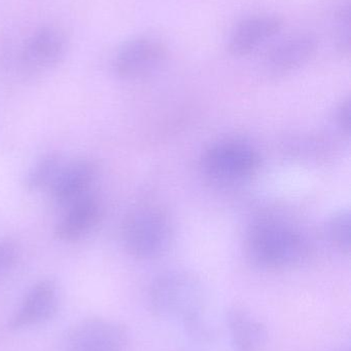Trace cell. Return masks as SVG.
<instances>
[{
  "instance_id": "6da1fadb",
  "label": "cell",
  "mask_w": 351,
  "mask_h": 351,
  "mask_svg": "<svg viewBox=\"0 0 351 351\" xmlns=\"http://www.w3.org/2000/svg\"><path fill=\"white\" fill-rule=\"evenodd\" d=\"M249 257L260 267L284 270L306 260L309 245L304 235L293 225L280 219H261L247 232Z\"/></svg>"
},
{
  "instance_id": "7a4b0ae2",
  "label": "cell",
  "mask_w": 351,
  "mask_h": 351,
  "mask_svg": "<svg viewBox=\"0 0 351 351\" xmlns=\"http://www.w3.org/2000/svg\"><path fill=\"white\" fill-rule=\"evenodd\" d=\"M148 304L159 319H174L181 325L210 311L203 285L183 270L164 272L156 278L150 285Z\"/></svg>"
},
{
  "instance_id": "3957f363",
  "label": "cell",
  "mask_w": 351,
  "mask_h": 351,
  "mask_svg": "<svg viewBox=\"0 0 351 351\" xmlns=\"http://www.w3.org/2000/svg\"><path fill=\"white\" fill-rule=\"evenodd\" d=\"M173 225L168 214L159 206L134 208L124 219L122 241L132 257L142 260L162 257L170 249Z\"/></svg>"
},
{
  "instance_id": "277c9868",
  "label": "cell",
  "mask_w": 351,
  "mask_h": 351,
  "mask_svg": "<svg viewBox=\"0 0 351 351\" xmlns=\"http://www.w3.org/2000/svg\"><path fill=\"white\" fill-rule=\"evenodd\" d=\"M260 166L257 150L242 141L226 140L210 146L202 158V168L220 182H239L255 174Z\"/></svg>"
},
{
  "instance_id": "5b68a950",
  "label": "cell",
  "mask_w": 351,
  "mask_h": 351,
  "mask_svg": "<svg viewBox=\"0 0 351 351\" xmlns=\"http://www.w3.org/2000/svg\"><path fill=\"white\" fill-rule=\"evenodd\" d=\"M127 343L126 328L119 322L104 317L78 322L65 337L68 351H124Z\"/></svg>"
},
{
  "instance_id": "8992f818",
  "label": "cell",
  "mask_w": 351,
  "mask_h": 351,
  "mask_svg": "<svg viewBox=\"0 0 351 351\" xmlns=\"http://www.w3.org/2000/svg\"><path fill=\"white\" fill-rule=\"evenodd\" d=\"M167 57V47L160 39L135 37L122 45L115 56V72L125 80L144 77L158 69Z\"/></svg>"
},
{
  "instance_id": "52a82bcc",
  "label": "cell",
  "mask_w": 351,
  "mask_h": 351,
  "mask_svg": "<svg viewBox=\"0 0 351 351\" xmlns=\"http://www.w3.org/2000/svg\"><path fill=\"white\" fill-rule=\"evenodd\" d=\"M59 307V292L55 282L43 280L27 292L12 315L10 329L14 331L36 327L55 317Z\"/></svg>"
},
{
  "instance_id": "ba28073f",
  "label": "cell",
  "mask_w": 351,
  "mask_h": 351,
  "mask_svg": "<svg viewBox=\"0 0 351 351\" xmlns=\"http://www.w3.org/2000/svg\"><path fill=\"white\" fill-rule=\"evenodd\" d=\"M284 28V21L275 16H253L238 23L229 37L228 49L233 56L245 57L275 37Z\"/></svg>"
},
{
  "instance_id": "9c48e42d",
  "label": "cell",
  "mask_w": 351,
  "mask_h": 351,
  "mask_svg": "<svg viewBox=\"0 0 351 351\" xmlns=\"http://www.w3.org/2000/svg\"><path fill=\"white\" fill-rule=\"evenodd\" d=\"M225 324L234 351H262L268 341L263 322L247 307L232 305L225 313Z\"/></svg>"
},
{
  "instance_id": "30bf717a",
  "label": "cell",
  "mask_w": 351,
  "mask_h": 351,
  "mask_svg": "<svg viewBox=\"0 0 351 351\" xmlns=\"http://www.w3.org/2000/svg\"><path fill=\"white\" fill-rule=\"evenodd\" d=\"M317 38L311 33H298L282 39L265 56V65L273 73L298 69L317 53Z\"/></svg>"
},
{
  "instance_id": "8fae6325",
  "label": "cell",
  "mask_w": 351,
  "mask_h": 351,
  "mask_svg": "<svg viewBox=\"0 0 351 351\" xmlns=\"http://www.w3.org/2000/svg\"><path fill=\"white\" fill-rule=\"evenodd\" d=\"M98 174V166L90 160H78L62 169L53 184V196L62 206H70L87 195Z\"/></svg>"
},
{
  "instance_id": "7c38bea8",
  "label": "cell",
  "mask_w": 351,
  "mask_h": 351,
  "mask_svg": "<svg viewBox=\"0 0 351 351\" xmlns=\"http://www.w3.org/2000/svg\"><path fill=\"white\" fill-rule=\"evenodd\" d=\"M101 216L102 208L98 198L87 194L70 204L69 210L56 226V237L68 243L78 241L98 224Z\"/></svg>"
},
{
  "instance_id": "4fadbf2b",
  "label": "cell",
  "mask_w": 351,
  "mask_h": 351,
  "mask_svg": "<svg viewBox=\"0 0 351 351\" xmlns=\"http://www.w3.org/2000/svg\"><path fill=\"white\" fill-rule=\"evenodd\" d=\"M65 49L66 39L63 33L54 27H43L29 37L23 51V58L33 67H51L62 59Z\"/></svg>"
},
{
  "instance_id": "5bb4252c",
  "label": "cell",
  "mask_w": 351,
  "mask_h": 351,
  "mask_svg": "<svg viewBox=\"0 0 351 351\" xmlns=\"http://www.w3.org/2000/svg\"><path fill=\"white\" fill-rule=\"evenodd\" d=\"M62 170L61 158L53 154L41 158L29 172L26 178V186L29 190L45 189L53 186L58 175Z\"/></svg>"
},
{
  "instance_id": "9a60e30c",
  "label": "cell",
  "mask_w": 351,
  "mask_h": 351,
  "mask_svg": "<svg viewBox=\"0 0 351 351\" xmlns=\"http://www.w3.org/2000/svg\"><path fill=\"white\" fill-rule=\"evenodd\" d=\"M327 235L330 243L341 251L350 252V214L348 210L336 213L327 224Z\"/></svg>"
},
{
  "instance_id": "2e32d148",
  "label": "cell",
  "mask_w": 351,
  "mask_h": 351,
  "mask_svg": "<svg viewBox=\"0 0 351 351\" xmlns=\"http://www.w3.org/2000/svg\"><path fill=\"white\" fill-rule=\"evenodd\" d=\"M336 47L343 55H348L350 51V4L340 8L336 14L335 29Z\"/></svg>"
},
{
  "instance_id": "e0dca14e",
  "label": "cell",
  "mask_w": 351,
  "mask_h": 351,
  "mask_svg": "<svg viewBox=\"0 0 351 351\" xmlns=\"http://www.w3.org/2000/svg\"><path fill=\"white\" fill-rule=\"evenodd\" d=\"M18 259V245L14 241H0V278L5 276L16 266Z\"/></svg>"
},
{
  "instance_id": "ac0fdd59",
  "label": "cell",
  "mask_w": 351,
  "mask_h": 351,
  "mask_svg": "<svg viewBox=\"0 0 351 351\" xmlns=\"http://www.w3.org/2000/svg\"><path fill=\"white\" fill-rule=\"evenodd\" d=\"M337 123L342 128V130L348 133L350 132V99L344 101L339 108H338L337 112Z\"/></svg>"
},
{
  "instance_id": "d6986e66",
  "label": "cell",
  "mask_w": 351,
  "mask_h": 351,
  "mask_svg": "<svg viewBox=\"0 0 351 351\" xmlns=\"http://www.w3.org/2000/svg\"><path fill=\"white\" fill-rule=\"evenodd\" d=\"M342 351H350V350H342Z\"/></svg>"
}]
</instances>
